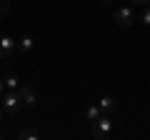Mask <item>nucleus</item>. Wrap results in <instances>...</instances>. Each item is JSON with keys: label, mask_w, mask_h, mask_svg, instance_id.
I'll return each mask as SVG.
<instances>
[{"label": "nucleus", "mask_w": 150, "mask_h": 140, "mask_svg": "<svg viewBox=\"0 0 150 140\" xmlns=\"http://www.w3.org/2000/svg\"><path fill=\"white\" fill-rule=\"evenodd\" d=\"M110 133H112V120H110V115L103 113L98 120H93V138L105 140V138H110Z\"/></svg>", "instance_id": "nucleus-3"}, {"label": "nucleus", "mask_w": 150, "mask_h": 140, "mask_svg": "<svg viewBox=\"0 0 150 140\" xmlns=\"http://www.w3.org/2000/svg\"><path fill=\"white\" fill-rule=\"evenodd\" d=\"M98 105H100V110H103L105 115H110L112 110H115V105H118V103H115V98H112V95H103L100 100H98Z\"/></svg>", "instance_id": "nucleus-6"}, {"label": "nucleus", "mask_w": 150, "mask_h": 140, "mask_svg": "<svg viewBox=\"0 0 150 140\" xmlns=\"http://www.w3.org/2000/svg\"><path fill=\"white\" fill-rule=\"evenodd\" d=\"M0 108H3V113H5L8 118H15V115L23 110V98H20V93L5 90V93H3V98H0Z\"/></svg>", "instance_id": "nucleus-1"}, {"label": "nucleus", "mask_w": 150, "mask_h": 140, "mask_svg": "<svg viewBox=\"0 0 150 140\" xmlns=\"http://www.w3.org/2000/svg\"><path fill=\"white\" fill-rule=\"evenodd\" d=\"M3 80H5V90H18V88H20V78H18L15 73H8Z\"/></svg>", "instance_id": "nucleus-8"}, {"label": "nucleus", "mask_w": 150, "mask_h": 140, "mask_svg": "<svg viewBox=\"0 0 150 140\" xmlns=\"http://www.w3.org/2000/svg\"><path fill=\"white\" fill-rule=\"evenodd\" d=\"M20 98H23V108H35L38 105V93L33 90L30 85H20Z\"/></svg>", "instance_id": "nucleus-5"}, {"label": "nucleus", "mask_w": 150, "mask_h": 140, "mask_svg": "<svg viewBox=\"0 0 150 140\" xmlns=\"http://www.w3.org/2000/svg\"><path fill=\"white\" fill-rule=\"evenodd\" d=\"M112 20H115V25L118 28H130L135 23V8L133 5H120V8H115V15H112Z\"/></svg>", "instance_id": "nucleus-2"}, {"label": "nucleus", "mask_w": 150, "mask_h": 140, "mask_svg": "<svg viewBox=\"0 0 150 140\" xmlns=\"http://www.w3.org/2000/svg\"><path fill=\"white\" fill-rule=\"evenodd\" d=\"M140 23H143V25H150V3H148V5H143V13H140Z\"/></svg>", "instance_id": "nucleus-11"}, {"label": "nucleus", "mask_w": 150, "mask_h": 140, "mask_svg": "<svg viewBox=\"0 0 150 140\" xmlns=\"http://www.w3.org/2000/svg\"><path fill=\"white\" fill-rule=\"evenodd\" d=\"M18 50V40L10 35H0V60H8Z\"/></svg>", "instance_id": "nucleus-4"}, {"label": "nucleus", "mask_w": 150, "mask_h": 140, "mask_svg": "<svg viewBox=\"0 0 150 140\" xmlns=\"http://www.w3.org/2000/svg\"><path fill=\"white\" fill-rule=\"evenodd\" d=\"M100 3H103V5H108V3H112V0H100Z\"/></svg>", "instance_id": "nucleus-16"}, {"label": "nucleus", "mask_w": 150, "mask_h": 140, "mask_svg": "<svg viewBox=\"0 0 150 140\" xmlns=\"http://www.w3.org/2000/svg\"><path fill=\"white\" fill-rule=\"evenodd\" d=\"M10 10V0H0V15H8Z\"/></svg>", "instance_id": "nucleus-12"}, {"label": "nucleus", "mask_w": 150, "mask_h": 140, "mask_svg": "<svg viewBox=\"0 0 150 140\" xmlns=\"http://www.w3.org/2000/svg\"><path fill=\"white\" fill-rule=\"evenodd\" d=\"M3 93H5V80H0V98H3Z\"/></svg>", "instance_id": "nucleus-14"}, {"label": "nucleus", "mask_w": 150, "mask_h": 140, "mask_svg": "<svg viewBox=\"0 0 150 140\" xmlns=\"http://www.w3.org/2000/svg\"><path fill=\"white\" fill-rule=\"evenodd\" d=\"M0 138H3V133H0Z\"/></svg>", "instance_id": "nucleus-17"}, {"label": "nucleus", "mask_w": 150, "mask_h": 140, "mask_svg": "<svg viewBox=\"0 0 150 140\" xmlns=\"http://www.w3.org/2000/svg\"><path fill=\"white\" fill-rule=\"evenodd\" d=\"M33 48H35V40H33L30 35L18 38V50H20V53H33Z\"/></svg>", "instance_id": "nucleus-7"}, {"label": "nucleus", "mask_w": 150, "mask_h": 140, "mask_svg": "<svg viewBox=\"0 0 150 140\" xmlns=\"http://www.w3.org/2000/svg\"><path fill=\"white\" fill-rule=\"evenodd\" d=\"M3 115H5V113H3V108H0V123H3Z\"/></svg>", "instance_id": "nucleus-15"}, {"label": "nucleus", "mask_w": 150, "mask_h": 140, "mask_svg": "<svg viewBox=\"0 0 150 140\" xmlns=\"http://www.w3.org/2000/svg\"><path fill=\"white\" fill-rule=\"evenodd\" d=\"M128 3H135V5H140V8H143V5H148L150 0H128Z\"/></svg>", "instance_id": "nucleus-13"}, {"label": "nucleus", "mask_w": 150, "mask_h": 140, "mask_svg": "<svg viewBox=\"0 0 150 140\" xmlns=\"http://www.w3.org/2000/svg\"><path fill=\"white\" fill-rule=\"evenodd\" d=\"M100 115H103V110H100V105H98V103H95V105H88V108H85V118L90 120V123H93V120H98Z\"/></svg>", "instance_id": "nucleus-9"}, {"label": "nucleus", "mask_w": 150, "mask_h": 140, "mask_svg": "<svg viewBox=\"0 0 150 140\" xmlns=\"http://www.w3.org/2000/svg\"><path fill=\"white\" fill-rule=\"evenodd\" d=\"M18 138L20 140H38L40 133H38V130H30V128H23V130H18Z\"/></svg>", "instance_id": "nucleus-10"}]
</instances>
